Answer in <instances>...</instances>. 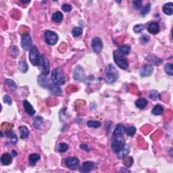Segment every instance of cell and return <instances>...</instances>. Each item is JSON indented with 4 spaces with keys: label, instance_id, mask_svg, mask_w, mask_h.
Instances as JSON below:
<instances>
[{
    "label": "cell",
    "instance_id": "6da1fadb",
    "mask_svg": "<svg viewBox=\"0 0 173 173\" xmlns=\"http://www.w3.org/2000/svg\"><path fill=\"white\" fill-rule=\"evenodd\" d=\"M125 129L126 128L124 124L120 123L117 124L114 132H113V135L112 137L111 148L112 150L114 153H118L125 146V139L124 137Z\"/></svg>",
    "mask_w": 173,
    "mask_h": 173
},
{
    "label": "cell",
    "instance_id": "7a4b0ae2",
    "mask_svg": "<svg viewBox=\"0 0 173 173\" xmlns=\"http://www.w3.org/2000/svg\"><path fill=\"white\" fill-rule=\"evenodd\" d=\"M113 55H114V62L119 68L122 70L127 69L129 67V61L127 58L125 57V55H122L118 49L114 51Z\"/></svg>",
    "mask_w": 173,
    "mask_h": 173
},
{
    "label": "cell",
    "instance_id": "3957f363",
    "mask_svg": "<svg viewBox=\"0 0 173 173\" xmlns=\"http://www.w3.org/2000/svg\"><path fill=\"white\" fill-rule=\"evenodd\" d=\"M106 79V81L108 83H114L118 79V72L117 71L116 68L112 64H108L105 69Z\"/></svg>",
    "mask_w": 173,
    "mask_h": 173
},
{
    "label": "cell",
    "instance_id": "277c9868",
    "mask_svg": "<svg viewBox=\"0 0 173 173\" xmlns=\"http://www.w3.org/2000/svg\"><path fill=\"white\" fill-rule=\"evenodd\" d=\"M51 79L53 83L57 85H62L65 83L66 79L62 70L59 68H55L52 70Z\"/></svg>",
    "mask_w": 173,
    "mask_h": 173
},
{
    "label": "cell",
    "instance_id": "5b68a950",
    "mask_svg": "<svg viewBox=\"0 0 173 173\" xmlns=\"http://www.w3.org/2000/svg\"><path fill=\"white\" fill-rule=\"evenodd\" d=\"M39 69L41 72L42 74L44 75H47L49 73V59H47V57L45 55L42 54L41 55L40 57V60L39 63L38 64Z\"/></svg>",
    "mask_w": 173,
    "mask_h": 173
},
{
    "label": "cell",
    "instance_id": "8992f818",
    "mask_svg": "<svg viewBox=\"0 0 173 173\" xmlns=\"http://www.w3.org/2000/svg\"><path fill=\"white\" fill-rule=\"evenodd\" d=\"M41 55L39 54V51L36 46H33L30 49L29 51V59L30 62L33 66H38L39 63Z\"/></svg>",
    "mask_w": 173,
    "mask_h": 173
},
{
    "label": "cell",
    "instance_id": "52a82bcc",
    "mask_svg": "<svg viewBox=\"0 0 173 173\" xmlns=\"http://www.w3.org/2000/svg\"><path fill=\"white\" fill-rule=\"evenodd\" d=\"M45 41L46 43L49 45H53L57 43L58 41V35L51 31H47L44 34Z\"/></svg>",
    "mask_w": 173,
    "mask_h": 173
},
{
    "label": "cell",
    "instance_id": "ba28073f",
    "mask_svg": "<svg viewBox=\"0 0 173 173\" xmlns=\"http://www.w3.org/2000/svg\"><path fill=\"white\" fill-rule=\"evenodd\" d=\"M64 163L68 168L76 170L80 166V161L77 157H69L64 160Z\"/></svg>",
    "mask_w": 173,
    "mask_h": 173
},
{
    "label": "cell",
    "instance_id": "9c48e42d",
    "mask_svg": "<svg viewBox=\"0 0 173 173\" xmlns=\"http://www.w3.org/2000/svg\"><path fill=\"white\" fill-rule=\"evenodd\" d=\"M73 77L74 81L78 82L83 81L85 77V72L84 68L81 66H80V65H78V66H76V68H74V70Z\"/></svg>",
    "mask_w": 173,
    "mask_h": 173
},
{
    "label": "cell",
    "instance_id": "30bf717a",
    "mask_svg": "<svg viewBox=\"0 0 173 173\" xmlns=\"http://www.w3.org/2000/svg\"><path fill=\"white\" fill-rule=\"evenodd\" d=\"M32 39L29 34L24 35L21 38V47L25 51H29L32 48Z\"/></svg>",
    "mask_w": 173,
    "mask_h": 173
},
{
    "label": "cell",
    "instance_id": "8fae6325",
    "mask_svg": "<svg viewBox=\"0 0 173 173\" xmlns=\"http://www.w3.org/2000/svg\"><path fill=\"white\" fill-rule=\"evenodd\" d=\"M92 49L96 53H101L102 49H103V43L100 37H95L93 39L92 42Z\"/></svg>",
    "mask_w": 173,
    "mask_h": 173
},
{
    "label": "cell",
    "instance_id": "7c38bea8",
    "mask_svg": "<svg viewBox=\"0 0 173 173\" xmlns=\"http://www.w3.org/2000/svg\"><path fill=\"white\" fill-rule=\"evenodd\" d=\"M154 72V68L152 65L146 64L142 66L140 70V75L143 77H150Z\"/></svg>",
    "mask_w": 173,
    "mask_h": 173
},
{
    "label": "cell",
    "instance_id": "4fadbf2b",
    "mask_svg": "<svg viewBox=\"0 0 173 173\" xmlns=\"http://www.w3.org/2000/svg\"><path fill=\"white\" fill-rule=\"evenodd\" d=\"M95 167H96V164L94 162L87 161L83 162L79 170L81 172H89L94 170Z\"/></svg>",
    "mask_w": 173,
    "mask_h": 173
},
{
    "label": "cell",
    "instance_id": "5bb4252c",
    "mask_svg": "<svg viewBox=\"0 0 173 173\" xmlns=\"http://www.w3.org/2000/svg\"><path fill=\"white\" fill-rule=\"evenodd\" d=\"M48 89H49L51 94L53 95V96H59L62 94V90H61L60 87H59V85L55 84V83L50 84L48 87Z\"/></svg>",
    "mask_w": 173,
    "mask_h": 173
},
{
    "label": "cell",
    "instance_id": "9a60e30c",
    "mask_svg": "<svg viewBox=\"0 0 173 173\" xmlns=\"http://www.w3.org/2000/svg\"><path fill=\"white\" fill-rule=\"evenodd\" d=\"M148 31L152 35H156L160 31V25L157 22H152L148 27Z\"/></svg>",
    "mask_w": 173,
    "mask_h": 173
},
{
    "label": "cell",
    "instance_id": "2e32d148",
    "mask_svg": "<svg viewBox=\"0 0 173 173\" xmlns=\"http://www.w3.org/2000/svg\"><path fill=\"white\" fill-rule=\"evenodd\" d=\"M130 150H131V148H130V146L128 144H125V146L123 147V148L120 151H119L118 153H117V158L118 159H123L124 158L126 157V156L129 154Z\"/></svg>",
    "mask_w": 173,
    "mask_h": 173
},
{
    "label": "cell",
    "instance_id": "e0dca14e",
    "mask_svg": "<svg viewBox=\"0 0 173 173\" xmlns=\"http://www.w3.org/2000/svg\"><path fill=\"white\" fill-rule=\"evenodd\" d=\"M146 59L149 63H150L151 64L155 65V66H160L163 62L162 59L159 58L157 56H155V55H150L148 56H147Z\"/></svg>",
    "mask_w": 173,
    "mask_h": 173
},
{
    "label": "cell",
    "instance_id": "ac0fdd59",
    "mask_svg": "<svg viewBox=\"0 0 173 173\" xmlns=\"http://www.w3.org/2000/svg\"><path fill=\"white\" fill-rule=\"evenodd\" d=\"M23 106L25 108V110L27 114L29 116H33L35 114V110L33 106L29 103L27 100H25L23 102Z\"/></svg>",
    "mask_w": 173,
    "mask_h": 173
},
{
    "label": "cell",
    "instance_id": "d6986e66",
    "mask_svg": "<svg viewBox=\"0 0 173 173\" xmlns=\"http://www.w3.org/2000/svg\"><path fill=\"white\" fill-rule=\"evenodd\" d=\"M1 162L4 166H8L12 162V157L10 154L4 153L1 157Z\"/></svg>",
    "mask_w": 173,
    "mask_h": 173
},
{
    "label": "cell",
    "instance_id": "ffe728a7",
    "mask_svg": "<svg viewBox=\"0 0 173 173\" xmlns=\"http://www.w3.org/2000/svg\"><path fill=\"white\" fill-rule=\"evenodd\" d=\"M46 76L47 75H44V74H41L38 77L39 85L43 88H47V87H49V81H48Z\"/></svg>",
    "mask_w": 173,
    "mask_h": 173
},
{
    "label": "cell",
    "instance_id": "44dd1931",
    "mask_svg": "<svg viewBox=\"0 0 173 173\" xmlns=\"http://www.w3.org/2000/svg\"><path fill=\"white\" fill-rule=\"evenodd\" d=\"M162 10L165 14L171 16L173 14V3L170 2L164 4L162 7Z\"/></svg>",
    "mask_w": 173,
    "mask_h": 173
},
{
    "label": "cell",
    "instance_id": "7402d4cb",
    "mask_svg": "<svg viewBox=\"0 0 173 173\" xmlns=\"http://www.w3.org/2000/svg\"><path fill=\"white\" fill-rule=\"evenodd\" d=\"M19 132L21 139H27L29 135V131L25 126H21L19 127Z\"/></svg>",
    "mask_w": 173,
    "mask_h": 173
},
{
    "label": "cell",
    "instance_id": "603a6c76",
    "mask_svg": "<svg viewBox=\"0 0 173 173\" xmlns=\"http://www.w3.org/2000/svg\"><path fill=\"white\" fill-rule=\"evenodd\" d=\"M41 159V156L39 154L34 153L31 154V155L29 156V162L31 164V165H32V166H35V164H36V163L38 162L39 160Z\"/></svg>",
    "mask_w": 173,
    "mask_h": 173
},
{
    "label": "cell",
    "instance_id": "cb8c5ba5",
    "mask_svg": "<svg viewBox=\"0 0 173 173\" xmlns=\"http://www.w3.org/2000/svg\"><path fill=\"white\" fill-rule=\"evenodd\" d=\"M163 112H164V108L162 106L159 105V104L155 106L154 107V108L152 109V114L155 115V116H159V115L162 114Z\"/></svg>",
    "mask_w": 173,
    "mask_h": 173
},
{
    "label": "cell",
    "instance_id": "d4e9b609",
    "mask_svg": "<svg viewBox=\"0 0 173 173\" xmlns=\"http://www.w3.org/2000/svg\"><path fill=\"white\" fill-rule=\"evenodd\" d=\"M135 105L139 109H144L148 105V101L144 98H139L135 102Z\"/></svg>",
    "mask_w": 173,
    "mask_h": 173
},
{
    "label": "cell",
    "instance_id": "484cf974",
    "mask_svg": "<svg viewBox=\"0 0 173 173\" xmlns=\"http://www.w3.org/2000/svg\"><path fill=\"white\" fill-rule=\"evenodd\" d=\"M43 120L42 117L41 116H37L33 119V126L37 129H40L43 124Z\"/></svg>",
    "mask_w": 173,
    "mask_h": 173
},
{
    "label": "cell",
    "instance_id": "4316f807",
    "mask_svg": "<svg viewBox=\"0 0 173 173\" xmlns=\"http://www.w3.org/2000/svg\"><path fill=\"white\" fill-rule=\"evenodd\" d=\"M118 50L122 55H127L131 51V47L128 45H124L120 46L118 47Z\"/></svg>",
    "mask_w": 173,
    "mask_h": 173
},
{
    "label": "cell",
    "instance_id": "83f0119b",
    "mask_svg": "<svg viewBox=\"0 0 173 173\" xmlns=\"http://www.w3.org/2000/svg\"><path fill=\"white\" fill-rule=\"evenodd\" d=\"M63 14L61 12H56L54 14L52 15V20H53L55 22L59 23L61 22L63 20Z\"/></svg>",
    "mask_w": 173,
    "mask_h": 173
},
{
    "label": "cell",
    "instance_id": "f1b7e54d",
    "mask_svg": "<svg viewBox=\"0 0 173 173\" xmlns=\"http://www.w3.org/2000/svg\"><path fill=\"white\" fill-rule=\"evenodd\" d=\"M149 98L150 99L154 100V101H157V100H160V94H159L158 92L156 90H152L150 92V94H149Z\"/></svg>",
    "mask_w": 173,
    "mask_h": 173
},
{
    "label": "cell",
    "instance_id": "f546056e",
    "mask_svg": "<svg viewBox=\"0 0 173 173\" xmlns=\"http://www.w3.org/2000/svg\"><path fill=\"white\" fill-rule=\"evenodd\" d=\"M18 68H19V70L21 71L22 72H27L28 69H29V66L27 64V62H24V61H20L18 63Z\"/></svg>",
    "mask_w": 173,
    "mask_h": 173
},
{
    "label": "cell",
    "instance_id": "4dcf8cb0",
    "mask_svg": "<svg viewBox=\"0 0 173 173\" xmlns=\"http://www.w3.org/2000/svg\"><path fill=\"white\" fill-rule=\"evenodd\" d=\"M10 52L11 56L15 58V57H18V54H19V49H18V47H16V46L12 45L10 47Z\"/></svg>",
    "mask_w": 173,
    "mask_h": 173
},
{
    "label": "cell",
    "instance_id": "1f68e13d",
    "mask_svg": "<svg viewBox=\"0 0 173 173\" xmlns=\"http://www.w3.org/2000/svg\"><path fill=\"white\" fill-rule=\"evenodd\" d=\"M6 136L7 137H9V138L10 139V142L12 143V144H16V143H17L18 141V138L15 135L14 133H13V132L10 131L8 132V133H6Z\"/></svg>",
    "mask_w": 173,
    "mask_h": 173
},
{
    "label": "cell",
    "instance_id": "d6a6232c",
    "mask_svg": "<svg viewBox=\"0 0 173 173\" xmlns=\"http://www.w3.org/2000/svg\"><path fill=\"white\" fill-rule=\"evenodd\" d=\"M82 33H83V29L79 27H74L72 31V35L74 37H79L82 35Z\"/></svg>",
    "mask_w": 173,
    "mask_h": 173
},
{
    "label": "cell",
    "instance_id": "836d02e7",
    "mask_svg": "<svg viewBox=\"0 0 173 173\" xmlns=\"http://www.w3.org/2000/svg\"><path fill=\"white\" fill-rule=\"evenodd\" d=\"M87 126L90 128H95V129H98L101 126V122L99 121H96V120H89L87 122Z\"/></svg>",
    "mask_w": 173,
    "mask_h": 173
},
{
    "label": "cell",
    "instance_id": "e575fe53",
    "mask_svg": "<svg viewBox=\"0 0 173 173\" xmlns=\"http://www.w3.org/2000/svg\"><path fill=\"white\" fill-rule=\"evenodd\" d=\"M68 150V146L67 144L65 143H61L59 144L58 148H57V151L59 153H64V152H67V150Z\"/></svg>",
    "mask_w": 173,
    "mask_h": 173
},
{
    "label": "cell",
    "instance_id": "d590c367",
    "mask_svg": "<svg viewBox=\"0 0 173 173\" xmlns=\"http://www.w3.org/2000/svg\"><path fill=\"white\" fill-rule=\"evenodd\" d=\"M136 133V128L135 126H129L125 129V133L129 137H133Z\"/></svg>",
    "mask_w": 173,
    "mask_h": 173
},
{
    "label": "cell",
    "instance_id": "8d00e7d4",
    "mask_svg": "<svg viewBox=\"0 0 173 173\" xmlns=\"http://www.w3.org/2000/svg\"><path fill=\"white\" fill-rule=\"evenodd\" d=\"M165 72L170 76L173 75V65L172 64H166L164 66Z\"/></svg>",
    "mask_w": 173,
    "mask_h": 173
},
{
    "label": "cell",
    "instance_id": "74e56055",
    "mask_svg": "<svg viewBox=\"0 0 173 173\" xmlns=\"http://www.w3.org/2000/svg\"><path fill=\"white\" fill-rule=\"evenodd\" d=\"M150 10H151V4H150V3H148V4H147L146 6L142 9V10L141 11L140 14L142 16H145L150 12Z\"/></svg>",
    "mask_w": 173,
    "mask_h": 173
},
{
    "label": "cell",
    "instance_id": "f35d334b",
    "mask_svg": "<svg viewBox=\"0 0 173 173\" xmlns=\"http://www.w3.org/2000/svg\"><path fill=\"white\" fill-rule=\"evenodd\" d=\"M5 83H6V84L7 86L9 87V88H10L11 89H12V90H16V89H17V85L15 83V82L14 81H12V80L11 79H7L6 81H5Z\"/></svg>",
    "mask_w": 173,
    "mask_h": 173
},
{
    "label": "cell",
    "instance_id": "ab89813d",
    "mask_svg": "<svg viewBox=\"0 0 173 173\" xmlns=\"http://www.w3.org/2000/svg\"><path fill=\"white\" fill-rule=\"evenodd\" d=\"M144 29H145V26L144 25H142V24H139V25H135L133 28V31L136 33H137V34H138V33H142L143 31H144Z\"/></svg>",
    "mask_w": 173,
    "mask_h": 173
},
{
    "label": "cell",
    "instance_id": "60d3db41",
    "mask_svg": "<svg viewBox=\"0 0 173 173\" xmlns=\"http://www.w3.org/2000/svg\"><path fill=\"white\" fill-rule=\"evenodd\" d=\"M72 5L68 4V3H64L62 6V9L63 11L66 12H69L72 10Z\"/></svg>",
    "mask_w": 173,
    "mask_h": 173
},
{
    "label": "cell",
    "instance_id": "b9f144b4",
    "mask_svg": "<svg viewBox=\"0 0 173 173\" xmlns=\"http://www.w3.org/2000/svg\"><path fill=\"white\" fill-rule=\"evenodd\" d=\"M141 0H135V1H133V7L136 10H139L141 7Z\"/></svg>",
    "mask_w": 173,
    "mask_h": 173
},
{
    "label": "cell",
    "instance_id": "7bdbcfd3",
    "mask_svg": "<svg viewBox=\"0 0 173 173\" xmlns=\"http://www.w3.org/2000/svg\"><path fill=\"white\" fill-rule=\"evenodd\" d=\"M3 102H4V103H6L7 104H8V105H11V104H12V100L9 96H3Z\"/></svg>",
    "mask_w": 173,
    "mask_h": 173
},
{
    "label": "cell",
    "instance_id": "ee69618b",
    "mask_svg": "<svg viewBox=\"0 0 173 173\" xmlns=\"http://www.w3.org/2000/svg\"><path fill=\"white\" fill-rule=\"evenodd\" d=\"M141 41L144 44L146 43H148L150 41V37L148 35H143L141 38Z\"/></svg>",
    "mask_w": 173,
    "mask_h": 173
},
{
    "label": "cell",
    "instance_id": "f6af8a7d",
    "mask_svg": "<svg viewBox=\"0 0 173 173\" xmlns=\"http://www.w3.org/2000/svg\"><path fill=\"white\" fill-rule=\"evenodd\" d=\"M80 148H81L82 150H84L85 151L89 152V147L87 146V145L82 144V145H81V146H80Z\"/></svg>",
    "mask_w": 173,
    "mask_h": 173
},
{
    "label": "cell",
    "instance_id": "bcb514c9",
    "mask_svg": "<svg viewBox=\"0 0 173 173\" xmlns=\"http://www.w3.org/2000/svg\"><path fill=\"white\" fill-rule=\"evenodd\" d=\"M121 172H131V171H130L129 170H126V168H122V170H121Z\"/></svg>",
    "mask_w": 173,
    "mask_h": 173
},
{
    "label": "cell",
    "instance_id": "7dc6e473",
    "mask_svg": "<svg viewBox=\"0 0 173 173\" xmlns=\"http://www.w3.org/2000/svg\"><path fill=\"white\" fill-rule=\"evenodd\" d=\"M12 154H14V156H16V155H17V153H16V152L14 151V150H13L12 151Z\"/></svg>",
    "mask_w": 173,
    "mask_h": 173
},
{
    "label": "cell",
    "instance_id": "c3c4849f",
    "mask_svg": "<svg viewBox=\"0 0 173 173\" xmlns=\"http://www.w3.org/2000/svg\"><path fill=\"white\" fill-rule=\"evenodd\" d=\"M21 2L23 3H29L30 1H21Z\"/></svg>",
    "mask_w": 173,
    "mask_h": 173
},
{
    "label": "cell",
    "instance_id": "681fc988",
    "mask_svg": "<svg viewBox=\"0 0 173 173\" xmlns=\"http://www.w3.org/2000/svg\"><path fill=\"white\" fill-rule=\"evenodd\" d=\"M172 148H171V149H170V156H172Z\"/></svg>",
    "mask_w": 173,
    "mask_h": 173
}]
</instances>
